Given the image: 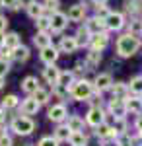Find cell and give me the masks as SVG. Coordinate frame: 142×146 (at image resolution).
I'll list each match as a JSON object with an SVG mask.
<instances>
[{
	"label": "cell",
	"mask_w": 142,
	"mask_h": 146,
	"mask_svg": "<svg viewBox=\"0 0 142 146\" xmlns=\"http://www.w3.org/2000/svg\"><path fill=\"white\" fill-rule=\"evenodd\" d=\"M125 10L127 12H140V2L138 0H125Z\"/></svg>",
	"instance_id": "31"
},
{
	"label": "cell",
	"mask_w": 142,
	"mask_h": 146,
	"mask_svg": "<svg viewBox=\"0 0 142 146\" xmlns=\"http://www.w3.org/2000/svg\"><path fill=\"white\" fill-rule=\"evenodd\" d=\"M33 98L39 101V103H45V101L49 100V92L43 90V88H37V90H35V94H33Z\"/></svg>",
	"instance_id": "33"
},
{
	"label": "cell",
	"mask_w": 142,
	"mask_h": 146,
	"mask_svg": "<svg viewBox=\"0 0 142 146\" xmlns=\"http://www.w3.org/2000/svg\"><path fill=\"white\" fill-rule=\"evenodd\" d=\"M99 60H101V53H99V51H94V49H92V51L88 53V56H86V64L90 66V70H92L94 66H98V64H99Z\"/></svg>",
	"instance_id": "21"
},
{
	"label": "cell",
	"mask_w": 142,
	"mask_h": 146,
	"mask_svg": "<svg viewBox=\"0 0 142 146\" xmlns=\"http://www.w3.org/2000/svg\"><path fill=\"white\" fill-rule=\"evenodd\" d=\"M33 43L37 47H41V49H45V47H49L51 45V39H49V35L43 33V31H39V33L33 37Z\"/></svg>",
	"instance_id": "25"
},
{
	"label": "cell",
	"mask_w": 142,
	"mask_h": 146,
	"mask_svg": "<svg viewBox=\"0 0 142 146\" xmlns=\"http://www.w3.org/2000/svg\"><path fill=\"white\" fill-rule=\"evenodd\" d=\"M43 76L49 84H58V76H60V70L55 64H47V68L43 70Z\"/></svg>",
	"instance_id": "12"
},
{
	"label": "cell",
	"mask_w": 142,
	"mask_h": 146,
	"mask_svg": "<svg viewBox=\"0 0 142 146\" xmlns=\"http://www.w3.org/2000/svg\"><path fill=\"white\" fill-rule=\"evenodd\" d=\"M70 94H72L74 100H88L92 96V82H88V80L74 82L72 88H70Z\"/></svg>",
	"instance_id": "2"
},
{
	"label": "cell",
	"mask_w": 142,
	"mask_h": 146,
	"mask_svg": "<svg viewBox=\"0 0 142 146\" xmlns=\"http://www.w3.org/2000/svg\"><path fill=\"white\" fill-rule=\"evenodd\" d=\"M16 105H18V98H16L14 94L6 96V98H4V101H2V107H6V109H10V107H16Z\"/></svg>",
	"instance_id": "34"
},
{
	"label": "cell",
	"mask_w": 142,
	"mask_h": 146,
	"mask_svg": "<svg viewBox=\"0 0 142 146\" xmlns=\"http://www.w3.org/2000/svg\"><path fill=\"white\" fill-rule=\"evenodd\" d=\"M55 138L56 140H68L70 138V129L68 127H58L55 131Z\"/></svg>",
	"instance_id": "29"
},
{
	"label": "cell",
	"mask_w": 142,
	"mask_h": 146,
	"mask_svg": "<svg viewBox=\"0 0 142 146\" xmlns=\"http://www.w3.org/2000/svg\"><path fill=\"white\" fill-rule=\"evenodd\" d=\"M140 136H142V131H140Z\"/></svg>",
	"instance_id": "50"
},
{
	"label": "cell",
	"mask_w": 142,
	"mask_h": 146,
	"mask_svg": "<svg viewBox=\"0 0 142 146\" xmlns=\"http://www.w3.org/2000/svg\"><path fill=\"white\" fill-rule=\"evenodd\" d=\"M56 58H58V51H56L55 47H45L41 49V60H43L45 64H55Z\"/></svg>",
	"instance_id": "8"
},
{
	"label": "cell",
	"mask_w": 142,
	"mask_h": 146,
	"mask_svg": "<svg viewBox=\"0 0 142 146\" xmlns=\"http://www.w3.org/2000/svg\"><path fill=\"white\" fill-rule=\"evenodd\" d=\"M49 20H51L53 31H62L66 25H68V18H66V14H62V12H53V16Z\"/></svg>",
	"instance_id": "6"
},
{
	"label": "cell",
	"mask_w": 142,
	"mask_h": 146,
	"mask_svg": "<svg viewBox=\"0 0 142 146\" xmlns=\"http://www.w3.org/2000/svg\"><path fill=\"white\" fill-rule=\"evenodd\" d=\"M39 101L35 100V98H27V100L22 103V113L23 115H35V113L39 111Z\"/></svg>",
	"instance_id": "11"
},
{
	"label": "cell",
	"mask_w": 142,
	"mask_h": 146,
	"mask_svg": "<svg viewBox=\"0 0 142 146\" xmlns=\"http://www.w3.org/2000/svg\"><path fill=\"white\" fill-rule=\"evenodd\" d=\"M4 37H6V35H4V31H0V47L4 45Z\"/></svg>",
	"instance_id": "46"
},
{
	"label": "cell",
	"mask_w": 142,
	"mask_h": 146,
	"mask_svg": "<svg viewBox=\"0 0 142 146\" xmlns=\"http://www.w3.org/2000/svg\"><path fill=\"white\" fill-rule=\"evenodd\" d=\"M129 33L134 35V37H140L142 35V22L140 20H132L131 25H129Z\"/></svg>",
	"instance_id": "27"
},
{
	"label": "cell",
	"mask_w": 142,
	"mask_h": 146,
	"mask_svg": "<svg viewBox=\"0 0 142 146\" xmlns=\"http://www.w3.org/2000/svg\"><path fill=\"white\" fill-rule=\"evenodd\" d=\"M6 27H8V20L4 16H0V31H6Z\"/></svg>",
	"instance_id": "43"
},
{
	"label": "cell",
	"mask_w": 142,
	"mask_h": 146,
	"mask_svg": "<svg viewBox=\"0 0 142 146\" xmlns=\"http://www.w3.org/2000/svg\"><path fill=\"white\" fill-rule=\"evenodd\" d=\"M33 2H35V0H20V4H22V6H25V8H27L29 4H33Z\"/></svg>",
	"instance_id": "44"
},
{
	"label": "cell",
	"mask_w": 142,
	"mask_h": 146,
	"mask_svg": "<svg viewBox=\"0 0 142 146\" xmlns=\"http://www.w3.org/2000/svg\"><path fill=\"white\" fill-rule=\"evenodd\" d=\"M86 29L90 35H98V33H103V29H105V20L103 18H98V16H94V18H90L86 22Z\"/></svg>",
	"instance_id": "5"
},
{
	"label": "cell",
	"mask_w": 142,
	"mask_h": 146,
	"mask_svg": "<svg viewBox=\"0 0 142 146\" xmlns=\"http://www.w3.org/2000/svg\"><path fill=\"white\" fill-rule=\"evenodd\" d=\"M94 84H96V88H98L99 92H103V90H107V88H111V86H113L111 74H98Z\"/></svg>",
	"instance_id": "14"
},
{
	"label": "cell",
	"mask_w": 142,
	"mask_h": 146,
	"mask_svg": "<svg viewBox=\"0 0 142 146\" xmlns=\"http://www.w3.org/2000/svg\"><path fill=\"white\" fill-rule=\"evenodd\" d=\"M103 119H105V115H103V111L99 107H92L88 111V123L92 125V127H99V125L103 123Z\"/></svg>",
	"instance_id": "9"
},
{
	"label": "cell",
	"mask_w": 142,
	"mask_h": 146,
	"mask_svg": "<svg viewBox=\"0 0 142 146\" xmlns=\"http://www.w3.org/2000/svg\"><path fill=\"white\" fill-rule=\"evenodd\" d=\"M94 2H96V4H105L107 0H94Z\"/></svg>",
	"instance_id": "48"
},
{
	"label": "cell",
	"mask_w": 142,
	"mask_h": 146,
	"mask_svg": "<svg viewBox=\"0 0 142 146\" xmlns=\"http://www.w3.org/2000/svg\"><path fill=\"white\" fill-rule=\"evenodd\" d=\"M76 49H78L76 37H62L60 39V51L62 53H74Z\"/></svg>",
	"instance_id": "15"
},
{
	"label": "cell",
	"mask_w": 142,
	"mask_h": 146,
	"mask_svg": "<svg viewBox=\"0 0 142 146\" xmlns=\"http://www.w3.org/2000/svg\"><path fill=\"white\" fill-rule=\"evenodd\" d=\"M72 80H74V74H72V72H60V76H58V84L64 86V88H68V84H72Z\"/></svg>",
	"instance_id": "30"
},
{
	"label": "cell",
	"mask_w": 142,
	"mask_h": 146,
	"mask_svg": "<svg viewBox=\"0 0 142 146\" xmlns=\"http://www.w3.org/2000/svg\"><path fill=\"white\" fill-rule=\"evenodd\" d=\"M70 144L72 146H88V140L82 133H70Z\"/></svg>",
	"instance_id": "26"
},
{
	"label": "cell",
	"mask_w": 142,
	"mask_h": 146,
	"mask_svg": "<svg viewBox=\"0 0 142 146\" xmlns=\"http://www.w3.org/2000/svg\"><path fill=\"white\" fill-rule=\"evenodd\" d=\"M45 2H47V4H51V6H56V2H58V0H45Z\"/></svg>",
	"instance_id": "47"
},
{
	"label": "cell",
	"mask_w": 142,
	"mask_h": 146,
	"mask_svg": "<svg viewBox=\"0 0 142 146\" xmlns=\"http://www.w3.org/2000/svg\"><path fill=\"white\" fill-rule=\"evenodd\" d=\"M123 25H125L123 14H119V12H109V14L105 16V27H107V29L119 31V29H123Z\"/></svg>",
	"instance_id": "4"
},
{
	"label": "cell",
	"mask_w": 142,
	"mask_h": 146,
	"mask_svg": "<svg viewBox=\"0 0 142 146\" xmlns=\"http://www.w3.org/2000/svg\"><path fill=\"white\" fill-rule=\"evenodd\" d=\"M12 56H14L18 62H25V60L29 58V49H27V47H23V45L16 47V49H14V53H12Z\"/></svg>",
	"instance_id": "17"
},
{
	"label": "cell",
	"mask_w": 142,
	"mask_h": 146,
	"mask_svg": "<svg viewBox=\"0 0 142 146\" xmlns=\"http://www.w3.org/2000/svg\"><path fill=\"white\" fill-rule=\"evenodd\" d=\"M88 29H80V31H78V35H76V41H78V47L80 45H84V43H88V41H90V39H88Z\"/></svg>",
	"instance_id": "37"
},
{
	"label": "cell",
	"mask_w": 142,
	"mask_h": 146,
	"mask_svg": "<svg viewBox=\"0 0 142 146\" xmlns=\"http://www.w3.org/2000/svg\"><path fill=\"white\" fill-rule=\"evenodd\" d=\"M107 43H109L107 33H98V35H94V39H92V49L94 51H101V49L107 47Z\"/></svg>",
	"instance_id": "16"
},
{
	"label": "cell",
	"mask_w": 142,
	"mask_h": 146,
	"mask_svg": "<svg viewBox=\"0 0 142 146\" xmlns=\"http://www.w3.org/2000/svg\"><path fill=\"white\" fill-rule=\"evenodd\" d=\"M2 8H10V10H18L20 8V0H0Z\"/></svg>",
	"instance_id": "36"
},
{
	"label": "cell",
	"mask_w": 142,
	"mask_h": 146,
	"mask_svg": "<svg viewBox=\"0 0 142 146\" xmlns=\"http://www.w3.org/2000/svg\"><path fill=\"white\" fill-rule=\"evenodd\" d=\"M125 105H127V109H131V111H134V113L142 111V100L140 98H129V100L125 101Z\"/></svg>",
	"instance_id": "24"
},
{
	"label": "cell",
	"mask_w": 142,
	"mask_h": 146,
	"mask_svg": "<svg viewBox=\"0 0 142 146\" xmlns=\"http://www.w3.org/2000/svg\"><path fill=\"white\" fill-rule=\"evenodd\" d=\"M33 129H35V123H33L29 117H18V119H14L12 121V131L16 133V135H31Z\"/></svg>",
	"instance_id": "3"
},
{
	"label": "cell",
	"mask_w": 142,
	"mask_h": 146,
	"mask_svg": "<svg viewBox=\"0 0 142 146\" xmlns=\"http://www.w3.org/2000/svg\"><path fill=\"white\" fill-rule=\"evenodd\" d=\"M35 25H37V29H39V31L47 33V29L51 27V20H49V18H45V16H41V18H37V20H35Z\"/></svg>",
	"instance_id": "28"
},
{
	"label": "cell",
	"mask_w": 142,
	"mask_h": 146,
	"mask_svg": "<svg viewBox=\"0 0 142 146\" xmlns=\"http://www.w3.org/2000/svg\"><path fill=\"white\" fill-rule=\"evenodd\" d=\"M84 16H86V6H82V4H74V6H70V10H68V14H66V18L72 20V22H80V20H84Z\"/></svg>",
	"instance_id": "10"
},
{
	"label": "cell",
	"mask_w": 142,
	"mask_h": 146,
	"mask_svg": "<svg viewBox=\"0 0 142 146\" xmlns=\"http://www.w3.org/2000/svg\"><path fill=\"white\" fill-rule=\"evenodd\" d=\"M96 14H98V18H103V20H105V16H107L109 12L105 8V4H96Z\"/></svg>",
	"instance_id": "39"
},
{
	"label": "cell",
	"mask_w": 142,
	"mask_h": 146,
	"mask_svg": "<svg viewBox=\"0 0 142 146\" xmlns=\"http://www.w3.org/2000/svg\"><path fill=\"white\" fill-rule=\"evenodd\" d=\"M43 12H45V8L41 6V4H37V2H33V4L27 6V14H29V18H33V20L41 18V16H43Z\"/></svg>",
	"instance_id": "23"
},
{
	"label": "cell",
	"mask_w": 142,
	"mask_h": 146,
	"mask_svg": "<svg viewBox=\"0 0 142 146\" xmlns=\"http://www.w3.org/2000/svg\"><path fill=\"white\" fill-rule=\"evenodd\" d=\"M125 94H127V86L123 84V82H117L115 86H113V96H117V98H125Z\"/></svg>",
	"instance_id": "32"
},
{
	"label": "cell",
	"mask_w": 142,
	"mask_h": 146,
	"mask_svg": "<svg viewBox=\"0 0 142 146\" xmlns=\"http://www.w3.org/2000/svg\"><path fill=\"white\" fill-rule=\"evenodd\" d=\"M98 136L101 138H111V136H117V131H115V127H109V125H99L98 127Z\"/></svg>",
	"instance_id": "19"
},
{
	"label": "cell",
	"mask_w": 142,
	"mask_h": 146,
	"mask_svg": "<svg viewBox=\"0 0 142 146\" xmlns=\"http://www.w3.org/2000/svg\"><path fill=\"white\" fill-rule=\"evenodd\" d=\"M131 92H134V94H142V76L132 78V82H131Z\"/></svg>",
	"instance_id": "35"
},
{
	"label": "cell",
	"mask_w": 142,
	"mask_h": 146,
	"mask_svg": "<svg viewBox=\"0 0 142 146\" xmlns=\"http://www.w3.org/2000/svg\"><path fill=\"white\" fill-rule=\"evenodd\" d=\"M109 109H111V113H113L117 119H123L125 113H127V105H125V101H123V100L113 98V101L109 103Z\"/></svg>",
	"instance_id": "7"
},
{
	"label": "cell",
	"mask_w": 142,
	"mask_h": 146,
	"mask_svg": "<svg viewBox=\"0 0 142 146\" xmlns=\"http://www.w3.org/2000/svg\"><path fill=\"white\" fill-rule=\"evenodd\" d=\"M37 146H58V140L53 138V136H45V138L39 140V144H37Z\"/></svg>",
	"instance_id": "38"
},
{
	"label": "cell",
	"mask_w": 142,
	"mask_h": 146,
	"mask_svg": "<svg viewBox=\"0 0 142 146\" xmlns=\"http://www.w3.org/2000/svg\"><path fill=\"white\" fill-rule=\"evenodd\" d=\"M4 45L8 47V49H16V47H20V35L16 33V31H12V33H8L6 37H4Z\"/></svg>",
	"instance_id": "20"
},
{
	"label": "cell",
	"mask_w": 142,
	"mask_h": 146,
	"mask_svg": "<svg viewBox=\"0 0 142 146\" xmlns=\"http://www.w3.org/2000/svg\"><path fill=\"white\" fill-rule=\"evenodd\" d=\"M138 49H140V41H138V37H134V35H131V33L121 35L119 39H117V53H119V56H123V58L136 55Z\"/></svg>",
	"instance_id": "1"
},
{
	"label": "cell",
	"mask_w": 142,
	"mask_h": 146,
	"mask_svg": "<svg viewBox=\"0 0 142 146\" xmlns=\"http://www.w3.org/2000/svg\"><path fill=\"white\" fill-rule=\"evenodd\" d=\"M0 146H14V142H12V138L8 135H2L0 136Z\"/></svg>",
	"instance_id": "42"
},
{
	"label": "cell",
	"mask_w": 142,
	"mask_h": 146,
	"mask_svg": "<svg viewBox=\"0 0 142 146\" xmlns=\"http://www.w3.org/2000/svg\"><path fill=\"white\" fill-rule=\"evenodd\" d=\"M64 117H66V107L64 105H55V107L49 109V119L55 121V123H60Z\"/></svg>",
	"instance_id": "13"
},
{
	"label": "cell",
	"mask_w": 142,
	"mask_h": 146,
	"mask_svg": "<svg viewBox=\"0 0 142 146\" xmlns=\"http://www.w3.org/2000/svg\"><path fill=\"white\" fill-rule=\"evenodd\" d=\"M4 86V76H0V88Z\"/></svg>",
	"instance_id": "49"
},
{
	"label": "cell",
	"mask_w": 142,
	"mask_h": 146,
	"mask_svg": "<svg viewBox=\"0 0 142 146\" xmlns=\"http://www.w3.org/2000/svg\"><path fill=\"white\" fill-rule=\"evenodd\" d=\"M10 70V64H8V60H4V58H0V76H6V72Z\"/></svg>",
	"instance_id": "40"
},
{
	"label": "cell",
	"mask_w": 142,
	"mask_h": 146,
	"mask_svg": "<svg viewBox=\"0 0 142 146\" xmlns=\"http://www.w3.org/2000/svg\"><path fill=\"white\" fill-rule=\"evenodd\" d=\"M22 88H23V92H27V94H35V90L39 88L37 78H35V76H27V78L22 82Z\"/></svg>",
	"instance_id": "18"
},
{
	"label": "cell",
	"mask_w": 142,
	"mask_h": 146,
	"mask_svg": "<svg viewBox=\"0 0 142 146\" xmlns=\"http://www.w3.org/2000/svg\"><path fill=\"white\" fill-rule=\"evenodd\" d=\"M23 146H27V144H23Z\"/></svg>",
	"instance_id": "51"
},
{
	"label": "cell",
	"mask_w": 142,
	"mask_h": 146,
	"mask_svg": "<svg viewBox=\"0 0 142 146\" xmlns=\"http://www.w3.org/2000/svg\"><path fill=\"white\" fill-rule=\"evenodd\" d=\"M68 129H70V133H80L82 131V127H84V121L76 117V115H72L70 119H68V125H66Z\"/></svg>",
	"instance_id": "22"
},
{
	"label": "cell",
	"mask_w": 142,
	"mask_h": 146,
	"mask_svg": "<svg viewBox=\"0 0 142 146\" xmlns=\"http://www.w3.org/2000/svg\"><path fill=\"white\" fill-rule=\"evenodd\" d=\"M12 56V49H8L6 45L0 47V58H10Z\"/></svg>",
	"instance_id": "41"
},
{
	"label": "cell",
	"mask_w": 142,
	"mask_h": 146,
	"mask_svg": "<svg viewBox=\"0 0 142 146\" xmlns=\"http://www.w3.org/2000/svg\"><path fill=\"white\" fill-rule=\"evenodd\" d=\"M136 129L142 131V117H138V121H136Z\"/></svg>",
	"instance_id": "45"
}]
</instances>
